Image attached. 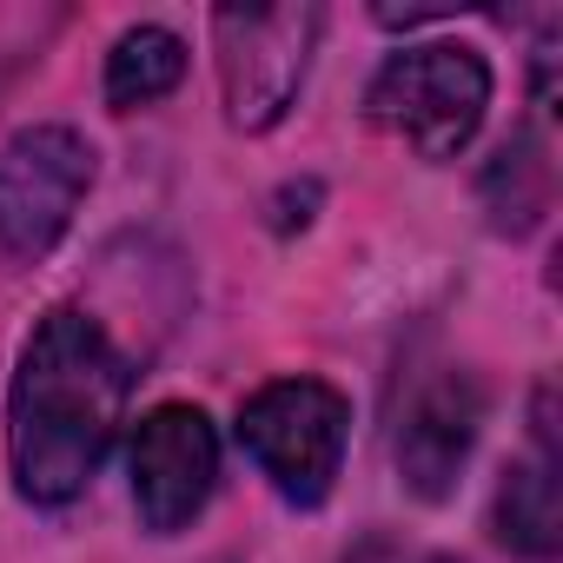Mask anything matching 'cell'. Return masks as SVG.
<instances>
[{
  "label": "cell",
  "instance_id": "obj_8",
  "mask_svg": "<svg viewBox=\"0 0 563 563\" xmlns=\"http://www.w3.org/2000/svg\"><path fill=\"white\" fill-rule=\"evenodd\" d=\"M530 438L537 451L517 457L497 484V504H490V530L510 556H556L563 543V504H556V391L537 385V405H530Z\"/></svg>",
  "mask_w": 563,
  "mask_h": 563
},
{
  "label": "cell",
  "instance_id": "obj_10",
  "mask_svg": "<svg viewBox=\"0 0 563 563\" xmlns=\"http://www.w3.org/2000/svg\"><path fill=\"white\" fill-rule=\"evenodd\" d=\"M477 192H484V212H490L497 232H510V239L530 232V225L543 219V206H550V159H543L537 133H510V140L490 153Z\"/></svg>",
  "mask_w": 563,
  "mask_h": 563
},
{
  "label": "cell",
  "instance_id": "obj_6",
  "mask_svg": "<svg viewBox=\"0 0 563 563\" xmlns=\"http://www.w3.org/2000/svg\"><path fill=\"white\" fill-rule=\"evenodd\" d=\"M133 510L153 537H179L219 484V431L199 405H153L126 444Z\"/></svg>",
  "mask_w": 563,
  "mask_h": 563
},
{
  "label": "cell",
  "instance_id": "obj_2",
  "mask_svg": "<svg viewBox=\"0 0 563 563\" xmlns=\"http://www.w3.org/2000/svg\"><path fill=\"white\" fill-rule=\"evenodd\" d=\"M365 113L378 133L405 140L418 159H457L490 113V67L464 41H424L372 74Z\"/></svg>",
  "mask_w": 563,
  "mask_h": 563
},
{
  "label": "cell",
  "instance_id": "obj_7",
  "mask_svg": "<svg viewBox=\"0 0 563 563\" xmlns=\"http://www.w3.org/2000/svg\"><path fill=\"white\" fill-rule=\"evenodd\" d=\"M477 424H484V391L464 365H438L405 391L391 457H398V477L418 504H444L457 490V471L477 444Z\"/></svg>",
  "mask_w": 563,
  "mask_h": 563
},
{
  "label": "cell",
  "instance_id": "obj_4",
  "mask_svg": "<svg viewBox=\"0 0 563 563\" xmlns=\"http://www.w3.org/2000/svg\"><path fill=\"white\" fill-rule=\"evenodd\" d=\"M319 27H325V14L312 0H299V8H219L212 14L219 93H225V120L239 133H272L292 113V100L312 74Z\"/></svg>",
  "mask_w": 563,
  "mask_h": 563
},
{
  "label": "cell",
  "instance_id": "obj_3",
  "mask_svg": "<svg viewBox=\"0 0 563 563\" xmlns=\"http://www.w3.org/2000/svg\"><path fill=\"white\" fill-rule=\"evenodd\" d=\"M345 438H352V398L325 378H272L239 405V451L299 510H319L332 497Z\"/></svg>",
  "mask_w": 563,
  "mask_h": 563
},
{
  "label": "cell",
  "instance_id": "obj_11",
  "mask_svg": "<svg viewBox=\"0 0 563 563\" xmlns=\"http://www.w3.org/2000/svg\"><path fill=\"white\" fill-rule=\"evenodd\" d=\"M431 563H464V556H431Z\"/></svg>",
  "mask_w": 563,
  "mask_h": 563
},
{
  "label": "cell",
  "instance_id": "obj_5",
  "mask_svg": "<svg viewBox=\"0 0 563 563\" xmlns=\"http://www.w3.org/2000/svg\"><path fill=\"white\" fill-rule=\"evenodd\" d=\"M93 186V146L74 126H21L0 146V252L47 258Z\"/></svg>",
  "mask_w": 563,
  "mask_h": 563
},
{
  "label": "cell",
  "instance_id": "obj_1",
  "mask_svg": "<svg viewBox=\"0 0 563 563\" xmlns=\"http://www.w3.org/2000/svg\"><path fill=\"white\" fill-rule=\"evenodd\" d=\"M126 358L80 306H54L21 345L8 391V464L27 504H74L126 424Z\"/></svg>",
  "mask_w": 563,
  "mask_h": 563
},
{
  "label": "cell",
  "instance_id": "obj_9",
  "mask_svg": "<svg viewBox=\"0 0 563 563\" xmlns=\"http://www.w3.org/2000/svg\"><path fill=\"white\" fill-rule=\"evenodd\" d=\"M186 80V41L166 27H126L107 54V107L113 113H140L153 100H166Z\"/></svg>",
  "mask_w": 563,
  "mask_h": 563
}]
</instances>
